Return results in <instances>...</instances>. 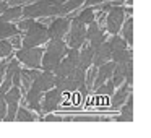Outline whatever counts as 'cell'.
Segmentation results:
<instances>
[{"instance_id":"cell-4","label":"cell","mask_w":151,"mask_h":138,"mask_svg":"<svg viewBox=\"0 0 151 138\" xmlns=\"http://www.w3.org/2000/svg\"><path fill=\"white\" fill-rule=\"evenodd\" d=\"M44 50L39 47H29V49H21L17 52V59L23 62L28 68H41V59H42Z\"/></svg>"},{"instance_id":"cell-16","label":"cell","mask_w":151,"mask_h":138,"mask_svg":"<svg viewBox=\"0 0 151 138\" xmlns=\"http://www.w3.org/2000/svg\"><path fill=\"white\" fill-rule=\"evenodd\" d=\"M15 34H20L18 26L10 24L8 21H5V20L0 18V39H4V37H12V36H15Z\"/></svg>"},{"instance_id":"cell-11","label":"cell","mask_w":151,"mask_h":138,"mask_svg":"<svg viewBox=\"0 0 151 138\" xmlns=\"http://www.w3.org/2000/svg\"><path fill=\"white\" fill-rule=\"evenodd\" d=\"M107 60H111V47H109V44L104 41V42H101L98 47L93 49V65L99 67V65H102V63H106Z\"/></svg>"},{"instance_id":"cell-1","label":"cell","mask_w":151,"mask_h":138,"mask_svg":"<svg viewBox=\"0 0 151 138\" xmlns=\"http://www.w3.org/2000/svg\"><path fill=\"white\" fill-rule=\"evenodd\" d=\"M47 39H49V37H47V28L36 21L29 29H26V34L23 36V41H21V47H23V49L37 47V46H41V44H44Z\"/></svg>"},{"instance_id":"cell-19","label":"cell","mask_w":151,"mask_h":138,"mask_svg":"<svg viewBox=\"0 0 151 138\" xmlns=\"http://www.w3.org/2000/svg\"><path fill=\"white\" fill-rule=\"evenodd\" d=\"M20 75H21V83H23L24 88H29L31 83H33L34 76L37 75V68H24V70H20Z\"/></svg>"},{"instance_id":"cell-23","label":"cell","mask_w":151,"mask_h":138,"mask_svg":"<svg viewBox=\"0 0 151 138\" xmlns=\"http://www.w3.org/2000/svg\"><path fill=\"white\" fill-rule=\"evenodd\" d=\"M34 119H36V117H34L28 109H24V107H18L17 109L15 120H18V122H31V120H34Z\"/></svg>"},{"instance_id":"cell-12","label":"cell","mask_w":151,"mask_h":138,"mask_svg":"<svg viewBox=\"0 0 151 138\" xmlns=\"http://www.w3.org/2000/svg\"><path fill=\"white\" fill-rule=\"evenodd\" d=\"M20 60L12 59L7 63V68H5V78L10 80L13 86H21V75H20Z\"/></svg>"},{"instance_id":"cell-25","label":"cell","mask_w":151,"mask_h":138,"mask_svg":"<svg viewBox=\"0 0 151 138\" xmlns=\"http://www.w3.org/2000/svg\"><path fill=\"white\" fill-rule=\"evenodd\" d=\"M81 23L85 24H89L91 21H94V10L93 8H85V10L80 13V17H76Z\"/></svg>"},{"instance_id":"cell-24","label":"cell","mask_w":151,"mask_h":138,"mask_svg":"<svg viewBox=\"0 0 151 138\" xmlns=\"http://www.w3.org/2000/svg\"><path fill=\"white\" fill-rule=\"evenodd\" d=\"M114 88H115L114 81H112L111 78H107V83L104 81L99 88H96V89H98V94H101V96H112L114 94Z\"/></svg>"},{"instance_id":"cell-9","label":"cell","mask_w":151,"mask_h":138,"mask_svg":"<svg viewBox=\"0 0 151 138\" xmlns=\"http://www.w3.org/2000/svg\"><path fill=\"white\" fill-rule=\"evenodd\" d=\"M114 67H115V62H109V60L106 63H102V65H99L96 76H94V81H93V88H99L106 80L111 78L112 72H114Z\"/></svg>"},{"instance_id":"cell-26","label":"cell","mask_w":151,"mask_h":138,"mask_svg":"<svg viewBox=\"0 0 151 138\" xmlns=\"http://www.w3.org/2000/svg\"><path fill=\"white\" fill-rule=\"evenodd\" d=\"M13 52V46L10 41L0 39V57H10Z\"/></svg>"},{"instance_id":"cell-28","label":"cell","mask_w":151,"mask_h":138,"mask_svg":"<svg viewBox=\"0 0 151 138\" xmlns=\"http://www.w3.org/2000/svg\"><path fill=\"white\" fill-rule=\"evenodd\" d=\"M4 94H5L4 91H0V120H4L5 114H7V104H5Z\"/></svg>"},{"instance_id":"cell-2","label":"cell","mask_w":151,"mask_h":138,"mask_svg":"<svg viewBox=\"0 0 151 138\" xmlns=\"http://www.w3.org/2000/svg\"><path fill=\"white\" fill-rule=\"evenodd\" d=\"M70 34L67 36V44L68 47H81L85 44V39H86V26L85 23L78 20V18H73L70 20V28H68Z\"/></svg>"},{"instance_id":"cell-3","label":"cell","mask_w":151,"mask_h":138,"mask_svg":"<svg viewBox=\"0 0 151 138\" xmlns=\"http://www.w3.org/2000/svg\"><path fill=\"white\" fill-rule=\"evenodd\" d=\"M5 98V104H7V114H5L4 120L5 122H13L15 120V114H17V109L18 104H20V99H21V89L20 86H13V88H8L4 94Z\"/></svg>"},{"instance_id":"cell-29","label":"cell","mask_w":151,"mask_h":138,"mask_svg":"<svg viewBox=\"0 0 151 138\" xmlns=\"http://www.w3.org/2000/svg\"><path fill=\"white\" fill-rule=\"evenodd\" d=\"M10 42H12V46H15V47L20 49V47H21V36H20V34H15L13 39H12Z\"/></svg>"},{"instance_id":"cell-10","label":"cell","mask_w":151,"mask_h":138,"mask_svg":"<svg viewBox=\"0 0 151 138\" xmlns=\"http://www.w3.org/2000/svg\"><path fill=\"white\" fill-rule=\"evenodd\" d=\"M54 73L52 72H47V70H44V72H37V75L34 76L33 83L31 85L37 86V88L41 89V91H47V89L54 88Z\"/></svg>"},{"instance_id":"cell-15","label":"cell","mask_w":151,"mask_h":138,"mask_svg":"<svg viewBox=\"0 0 151 138\" xmlns=\"http://www.w3.org/2000/svg\"><path fill=\"white\" fill-rule=\"evenodd\" d=\"M93 63V49L91 46H85L83 50L78 54V67H81L83 70H88Z\"/></svg>"},{"instance_id":"cell-30","label":"cell","mask_w":151,"mask_h":138,"mask_svg":"<svg viewBox=\"0 0 151 138\" xmlns=\"http://www.w3.org/2000/svg\"><path fill=\"white\" fill-rule=\"evenodd\" d=\"M101 2H104V0H85V5L86 7H91V5H98Z\"/></svg>"},{"instance_id":"cell-22","label":"cell","mask_w":151,"mask_h":138,"mask_svg":"<svg viewBox=\"0 0 151 138\" xmlns=\"http://www.w3.org/2000/svg\"><path fill=\"white\" fill-rule=\"evenodd\" d=\"M133 20L132 18H128L127 21L124 23V39H125V42L128 44V46H132V42H133Z\"/></svg>"},{"instance_id":"cell-5","label":"cell","mask_w":151,"mask_h":138,"mask_svg":"<svg viewBox=\"0 0 151 138\" xmlns=\"http://www.w3.org/2000/svg\"><path fill=\"white\" fill-rule=\"evenodd\" d=\"M107 20H106V28L111 34H117L119 29L122 28V23H124V13H125V8L124 7H119V5H114V7H109L107 8Z\"/></svg>"},{"instance_id":"cell-20","label":"cell","mask_w":151,"mask_h":138,"mask_svg":"<svg viewBox=\"0 0 151 138\" xmlns=\"http://www.w3.org/2000/svg\"><path fill=\"white\" fill-rule=\"evenodd\" d=\"M83 4H85V0H68V2L65 0V2L60 5V8H59V15L68 13V12L75 10V8H78L80 5H83Z\"/></svg>"},{"instance_id":"cell-21","label":"cell","mask_w":151,"mask_h":138,"mask_svg":"<svg viewBox=\"0 0 151 138\" xmlns=\"http://www.w3.org/2000/svg\"><path fill=\"white\" fill-rule=\"evenodd\" d=\"M109 47H111V52H114V50H122V49H127L128 44L125 42L124 37H119L117 34H114V37H111V41H109Z\"/></svg>"},{"instance_id":"cell-18","label":"cell","mask_w":151,"mask_h":138,"mask_svg":"<svg viewBox=\"0 0 151 138\" xmlns=\"http://www.w3.org/2000/svg\"><path fill=\"white\" fill-rule=\"evenodd\" d=\"M21 15H23V8L21 7H18V5H13L12 8H5L4 10V13H2V20H5V21H12V20H17V18H20Z\"/></svg>"},{"instance_id":"cell-31","label":"cell","mask_w":151,"mask_h":138,"mask_svg":"<svg viewBox=\"0 0 151 138\" xmlns=\"http://www.w3.org/2000/svg\"><path fill=\"white\" fill-rule=\"evenodd\" d=\"M12 5H18V4H23V2H31V0H8Z\"/></svg>"},{"instance_id":"cell-32","label":"cell","mask_w":151,"mask_h":138,"mask_svg":"<svg viewBox=\"0 0 151 138\" xmlns=\"http://www.w3.org/2000/svg\"><path fill=\"white\" fill-rule=\"evenodd\" d=\"M7 7H8V5H7V2H0V15L4 13V10H5Z\"/></svg>"},{"instance_id":"cell-7","label":"cell","mask_w":151,"mask_h":138,"mask_svg":"<svg viewBox=\"0 0 151 138\" xmlns=\"http://www.w3.org/2000/svg\"><path fill=\"white\" fill-rule=\"evenodd\" d=\"M70 28V20L68 18H57L50 23V26L47 28V37L49 39H59L67 34Z\"/></svg>"},{"instance_id":"cell-14","label":"cell","mask_w":151,"mask_h":138,"mask_svg":"<svg viewBox=\"0 0 151 138\" xmlns=\"http://www.w3.org/2000/svg\"><path fill=\"white\" fill-rule=\"evenodd\" d=\"M128 94H130V85L125 81L124 85H122V88L119 89L117 93L114 91V94H112V99H111L112 109H119V107H120V106L125 102V99H127Z\"/></svg>"},{"instance_id":"cell-6","label":"cell","mask_w":151,"mask_h":138,"mask_svg":"<svg viewBox=\"0 0 151 138\" xmlns=\"http://www.w3.org/2000/svg\"><path fill=\"white\" fill-rule=\"evenodd\" d=\"M62 102V91L57 88H50L46 91L44 94V99H42V112H52L59 107V104Z\"/></svg>"},{"instance_id":"cell-17","label":"cell","mask_w":151,"mask_h":138,"mask_svg":"<svg viewBox=\"0 0 151 138\" xmlns=\"http://www.w3.org/2000/svg\"><path fill=\"white\" fill-rule=\"evenodd\" d=\"M111 59L115 63H127V62H132V54L128 49L114 50V52H111Z\"/></svg>"},{"instance_id":"cell-8","label":"cell","mask_w":151,"mask_h":138,"mask_svg":"<svg viewBox=\"0 0 151 138\" xmlns=\"http://www.w3.org/2000/svg\"><path fill=\"white\" fill-rule=\"evenodd\" d=\"M86 39L89 41V46H91V49L98 47L101 42H104V41H106L104 31L99 28L98 23H94V21H91V23H89L88 29H86Z\"/></svg>"},{"instance_id":"cell-27","label":"cell","mask_w":151,"mask_h":138,"mask_svg":"<svg viewBox=\"0 0 151 138\" xmlns=\"http://www.w3.org/2000/svg\"><path fill=\"white\" fill-rule=\"evenodd\" d=\"M34 23H36V21H34V18H28V20L20 21V23H18V29H20V31H26V29H29Z\"/></svg>"},{"instance_id":"cell-13","label":"cell","mask_w":151,"mask_h":138,"mask_svg":"<svg viewBox=\"0 0 151 138\" xmlns=\"http://www.w3.org/2000/svg\"><path fill=\"white\" fill-rule=\"evenodd\" d=\"M41 99H42V91L37 86L31 85L26 89V102L29 106V109H34L36 112H42V109H41Z\"/></svg>"}]
</instances>
